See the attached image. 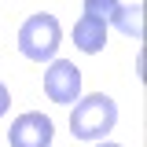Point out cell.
Here are the masks:
<instances>
[{
  "instance_id": "3",
  "label": "cell",
  "mask_w": 147,
  "mask_h": 147,
  "mask_svg": "<svg viewBox=\"0 0 147 147\" xmlns=\"http://www.w3.org/2000/svg\"><path fill=\"white\" fill-rule=\"evenodd\" d=\"M44 96H48L52 103H63V107H70L74 99L81 96V70L74 66L70 59H52V63H48Z\"/></svg>"
},
{
  "instance_id": "6",
  "label": "cell",
  "mask_w": 147,
  "mask_h": 147,
  "mask_svg": "<svg viewBox=\"0 0 147 147\" xmlns=\"http://www.w3.org/2000/svg\"><path fill=\"white\" fill-rule=\"evenodd\" d=\"M107 26L121 30V33L132 37V40H140V37H144V4H118V11L110 15Z\"/></svg>"
},
{
  "instance_id": "2",
  "label": "cell",
  "mask_w": 147,
  "mask_h": 147,
  "mask_svg": "<svg viewBox=\"0 0 147 147\" xmlns=\"http://www.w3.org/2000/svg\"><path fill=\"white\" fill-rule=\"evenodd\" d=\"M59 44H63V30H59V18L48 15V11L30 15L18 30V52L33 63H52Z\"/></svg>"
},
{
  "instance_id": "5",
  "label": "cell",
  "mask_w": 147,
  "mask_h": 147,
  "mask_svg": "<svg viewBox=\"0 0 147 147\" xmlns=\"http://www.w3.org/2000/svg\"><path fill=\"white\" fill-rule=\"evenodd\" d=\"M74 44L85 55H99L107 48V22H96V18H77L74 22Z\"/></svg>"
},
{
  "instance_id": "9",
  "label": "cell",
  "mask_w": 147,
  "mask_h": 147,
  "mask_svg": "<svg viewBox=\"0 0 147 147\" xmlns=\"http://www.w3.org/2000/svg\"><path fill=\"white\" fill-rule=\"evenodd\" d=\"M99 147H121V144H99Z\"/></svg>"
},
{
  "instance_id": "1",
  "label": "cell",
  "mask_w": 147,
  "mask_h": 147,
  "mask_svg": "<svg viewBox=\"0 0 147 147\" xmlns=\"http://www.w3.org/2000/svg\"><path fill=\"white\" fill-rule=\"evenodd\" d=\"M114 125H118V103L110 96L92 92V96L74 103V114H70L74 140H103Z\"/></svg>"
},
{
  "instance_id": "4",
  "label": "cell",
  "mask_w": 147,
  "mask_h": 147,
  "mask_svg": "<svg viewBox=\"0 0 147 147\" xmlns=\"http://www.w3.org/2000/svg\"><path fill=\"white\" fill-rule=\"evenodd\" d=\"M52 136H55V125L40 110H30V114L15 118L11 129H7V144L11 147H52Z\"/></svg>"
},
{
  "instance_id": "7",
  "label": "cell",
  "mask_w": 147,
  "mask_h": 147,
  "mask_svg": "<svg viewBox=\"0 0 147 147\" xmlns=\"http://www.w3.org/2000/svg\"><path fill=\"white\" fill-rule=\"evenodd\" d=\"M118 11V0H85V18L96 22H110V15Z\"/></svg>"
},
{
  "instance_id": "8",
  "label": "cell",
  "mask_w": 147,
  "mask_h": 147,
  "mask_svg": "<svg viewBox=\"0 0 147 147\" xmlns=\"http://www.w3.org/2000/svg\"><path fill=\"white\" fill-rule=\"evenodd\" d=\"M7 107H11V92H7L4 85H0V118L7 114Z\"/></svg>"
}]
</instances>
